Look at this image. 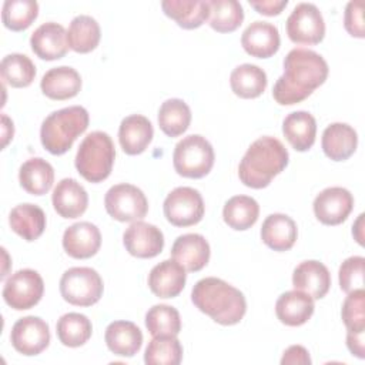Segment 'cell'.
<instances>
[{
	"instance_id": "cell-1",
	"label": "cell",
	"mask_w": 365,
	"mask_h": 365,
	"mask_svg": "<svg viewBox=\"0 0 365 365\" xmlns=\"http://www.w3.org/2000/svg\"><path fill=\"white\" fill-rule=\"evenodd\" d=\"M324 57L308 48H292L284 58V74L272 88L274 100L281 106L301 103L328 77Z\"/></svg>"
},
{
	"instance_id": "cell-2",
	"label": "cell",
	"mask_w": 365,
	"mask_h": 365,
	"mask_svg": "<svg viewBox=\"0 0 365 365\" xmlns=\"http://www.w3.org/2000/svg\"><path fill=\"white\" fill-rule=\"evenodd\" d=\"M191 301L201 312L221 325L238 324L247 311L244 294L215 277L200 279L192 287Z\"/></svg>"
},
{
	"instance_id": "cell-3",
	"label": "cell",
	"mask_w": 365,
	"mask_h": 365,
	"mask_svg": "<svg viewBox=\"0 0 365 365\" xmlns=\"http://www.w3.org/2000/svg\"><path fill=\"white\" fill-rule=\"evenodd\" d=\"M289 154L275 137H261L245 151L238 165L241 182L250 188H264L288 165Z\"/></svg>"
},
{
	"instance_id": "cell-4",
	"label": "cell",
	"mask_w": 365,
	"mask_h": 365,
	"mask_svg": "<svg viewBox=\"0 0 365 365\" xmlns=\"http://www.w3.org/2000/svg\"><path fill=\"white\" fill-rule=\"evenodd\" d=\"M88 113L81 106H70L53 111L41 123L40 140L43 147L54 154L67 153L76 138L88 127Z\"/></svg>"
},
{
	"instance_id": "cell-5",
	"label": "cell",
	"mask_w": 365,
	"mask_h": 365,
	"mask_svg": "<svg viewBox=\"0 0 365 365\" xmlns=\"http://www.w3.org/2000/svg\"><path fill=\"white\" fill-rule=\"evenodd\" d=\"M115 150L111 137L104 131H93L80 143L76 154V168L90 182L106 180L114 164Z\"/></svg>"
},
{
	"instance_id": "cell-6",
	"label": "cell",
	"mask_w": 365,
	"mask_h": 365,
	"mask_svg": "<svg viewBox=\"0 0 365 365\" xmlns=\"http://www.w3.org/2000/svg\"><path fill=\"white\" fill-rule=\"evenodd\" d=\"M214 160L212 145L200 134H191L180 140L173 153L175 171L187 178L205 177L211 171Z\"/></svg>"
},
{
	"instance_id": "cell-7",
	"label": "cell",
	"mask_w": 365,
	"mask_h": 365,
	"mask_svg": "<svg viewBox=\"0 0 365 365\" xmlns=\"http://www.w3.org/2000/svg\"><path fill=\"white\" fill-rule=\"evenodd\" d=\"M103 279L90 267L68 268L60 279V294L71 305L91 307L103 295Z\"/></svg>"
},
{
	"instance_id": "cell-8",
	"label": "cell",
	"mask_w": 365,
	"mask_h": 365,
	"mask_svg": "<svg viewBox=\"0 0 365 365\" xmlns=\"http://www.w3.org/2000/svg\"><path fill=\"white\" fill-rule=\"evenodd\" d=\"M106 211L121 222L141 221L148 211L145 194L135 185L121 182L113 185L104 197Z\"/></svg>"
},
{
	"instance_id": "cell-9",
	"label": "cell",
	"mask_w": 365,
	"mask_h": 365,
	"mask_svg": "<svg viewBox=\"0 0 365 365\" xmlns=\"http://www.w3.org/2000/svg\"><path fill=\"white\" fill-rule=\"evenodd\" d=\"M44 292L41 275L30 268L11 274L3 287V298L16 311L30 309L37 305Z\"/></svg>"
},
{
	"instance_id": "cell-10",
	"label": "cell",
	"mask_w": 365,
	"mask_h": 365,
	"mask_svg": "<svg viewBox=\"0 0 365 365\" xmlns=\"http://www.w3.org/2000/svg\"><path fill=\"white\" fill-rule=\"evenodd\" d=\"M164 215L175 227H190L198 224L204 217V200L198 190L191 187H177L164 200Z\"/></svg>"
},
{
	"instance_id": "cell-11",
	"label": "cell",
	"mask_w": 365,
	"mask_h": 365,
	"mask_svg": "<svg viewBox=\"0 0 365 365\" xmlns=\"http://www.w3.org/2000/svg\"><path fill=\"white\" fill-rule=\"evenodd\" d=\"M287 34L295 44H318L325 36V23L312 3H298L287 19Z\"/></svg>"
},
{
	"instance_id": "cell-12",
	"label": "cell",
	"mask_w": 365,
	"mask_h": 365,
	"mask_svg": "<svg viewBox=\"0 0 365 365\" xmlns=\"http://www.w3.org/2000/svg\"><path fill=\"white\" fill-rule=\"evenodd\" d=\"M10 341L13 348L26 355L33 356L43 352L50 344V329L44 319L40 317L29 315L14 322Z\"/></svg>"
},
{
	"instance_id": "cell-13",
	"label": "cell",
	"mask_w": 365,
	"mask_h": 365,
	"mask_svg": "<svg viewBox=\"0 0 365 365\" xmlns=\"http://www.w3.org/2000/svg\"><path fill=\"white\" fill-rule=\"evenodd\" d=\"M354 208L352 194L342 187H328L314 200V214L325 225L344 222Z\"/></svg>"
},
{
	"instance_id": "cell-14",
	"label": "cell",
	"mask_w": 365,
	"mask_h": 365,
	"mask_svg": "<svg viewBox=\"0 0 365 365\" xmlns=\"http://www.w3.org/2000/svg\"><path fill=\"white\" fill-rule=\"evenodd\" d=\"M123 244L128 254L137 258H154L164 248L161 230L144 221H134L123 234Z\"/></svg>"
},
{
	"instance_id": "cell-15",
	"label": "cell",
	"mask_w": 365,
	"mask_h": 365,
	"mask_svg": "<svg viewBox=\"0 0 365 365\" xmlns=\"http://www.w3.org/2000/svg\"><path fill=\"white\" fill-rule=\"evenodd\" d=\"M30 46L33 53L41 60H58L68 51L67 31L58 23H43L33 31Z\"/></svg>"
},
{
	"instance_id": "cell-16",
	"label": "cell",
	"mask_w": 365,
	"mask_h": 365,
	"mask_svg": "<svg viewBox=\"0 0 365 365\" xmlns=\"http://www.w3.org/2000/svg\"><path fill=\"white\" fill-rule=\"evenodd\" d=\"M210 254L211 250L208 241L201 234L195 232L180 235L171 247L173 259L190 272L202 269L210 261Z\"/></svg>"
},
{
	"instance_id": "cell-17",
	"label": "cell",
	"mask_w": 365,
	"mask_h": 365,
	"mask_svg": "<svg viewBox=\"0 0 365 365\" xmlns=\"http://www.w3.org/2000/svg\"><path fill=\"white\" fill-rule=\"evenodd\" d=\"M101 245V234L97 225L81 221L70 225L63 234L64 251L77 259H86L97 254Z\"/></svg>"
},
{
	"instance_id": "cell-18",
	"label": "cell",
	"mask_w": 365,
	"mask_h": 365,
	"mask_svg": "<svg viewBox=\"0 0 365 365\" xmlns=\"http://www.w3.org/2000/svg\"><path fill=\"white\" fill-rule=\"evenodd\" d=\"M281 44L279 31L277 26L268 21L251 23L241 36V46L244 50L257 58H268L274 56Z\"/></svg>"
},
{
	"instance_id": "cell-19",
	"label": "cell",
	"mask_w": 365,
	"mask_h": 365,
	"mask_svg": "<svg viewBox=\"0 0 365 365\" xmlns=\"http://www.w3.org/2000/svg\"><path fill=\"white\" fill-rule=\"evenodd\" d=\"M185 268L175 259H164L148 274V287L158 298H174L185 287Z\"/></svg>"
},
{
	"instance_id": "cell-20",
	"label": "cell",
	"mask_w": 365,
	"mask_h": 365,
	"mask_svg": "<svg viewBox=\"0 0 365 365\" xmlns=\"http://www.w3.org/2000/svg\"><path fill=\"white\" fill-rule=\"evenodd\" d=\"M51 201L60 217L77 218L86 212L88 205V195L77 180L63 178L54 187Z\"/></svg>"
},
{
	"instance_id": "cell-21",
	"label": "cell",
	"mask_w": 365,
	"mask_h": 365,
	"mask_svg": "<svg viewBox=\"0 0 365 365\" xmlns=\"http://www.w3.org/2000/svg\"><path fill=\"white\" fill-rule=\"evenodd\" d=\"M292 285L295 289L308 294L312 299H321L329 291L331 274L319 261H304L294 269Z\"/></svg>"
},
{
	"instance_id": "cell-22",
	"label": "cell",
	"mask_w": 365,
	"mask_h": 365,
	"mask_svg": "<svg viewBox=\"0 0 365 365\" xmlns=\"http://www.w3.org/2000/svg\"><path fill=\"white\" fill-rule=\"evenodd\" d=\"M154 135L151 121L141 114H131L123 118L118 128V141L123 151L137 155L145 151Z\"/></svg>"
},
{
	"instance_id": "cell-23",
	"label": "cell",
	"mask_w": 365,
	"mask_h": 365,
	"mask_svg": "<svg viewBox=\"0 0 365 365\" xmlns=\"http://www.w3.org/2000/svg\"><path fill=\"white\" fill-rule=\"evenodd\" d=\"M40 88L51 100H68L81 90V77L73 67H54L41 77Z\"/></svg>"
},
{
	"instance_id": "cell-24",
	"label": "cell",
	"mask_w": 365,
	"mask_h": 365,
	"mask_svg": "<svg viewBox=\"0 0 365 365\" xmlns=\"http://www.w3.org/2000/svg\"><path fill=\"white\" fill-rule=\"evenodd\" d=\"M321 145L328 158L344 161L355 153L358 134L349 124L332 123L324 130Z\"/></svg>"
},
{
	"instance_id": "cell-25",
	"label": "cell",
	"mask_w": 365,
	"mask_h": 365,
	"mask_svg": "<svg viewBox=\"0 0 365 365\" xmlns=\"http://www.w3.org/2000/svg\"><path fill=\"white\" fill-rule=\"evenodd\" d=\"M297 237V224L287 214H271L262 222L261 240L268 248L274 251H287L292 248Z\"/></svg>"
},
{
	"instance_id": "cell-26",
	"label": "cell",
	"mask_w": 365,
	"mask_h": 365,
	"mask_svg": "<svg viewBox=\"0 0 365 365\" xmlns=\"http://www.w3.org/2000/svg\"><path fill=\"white\" fill-rule=\"evenodd\" d=\"M314 308V299L298 289L281 294L275 302V314L278 319L288 327H299L305 324L312 317Z\"/></svg>"
},
{
	"instance_id": "cell-27",
	"label": "cell",
	"mask_w": 365,
	"mask_h": 365,
	"mask_svg": "<svg viewBox=\"0 0 365 365\" xmlns=\"http://www.w3.org/2000/svg\"><path fill=\"white\" fill-rule=\"evenodd\" d=\"M107 348L118 356H134L143 345L141 329L130 321H114L106 328Z\"/></svg>"
},
{
	"instance_id": "cell-28",
	"label": "cell",
	"mask_w": 365,
	"mask_h": 365,
	"mask_svg": "<svg viewBox=\"0 0 365 365\" xmlns=\"http://www.w3.org/2000/svg\"><path fill=\"white\" fill-rule=\"evenodd\" d=\"M161 9L165 16L187 30L202 26L210 17V4L204 0H164Z\"/></svg>"
},
{
	"instance_id": "cell-29",
	"label": "cell",
	"mask_w": 365,
	"mask_h": 365,
	"mask_svg": "<svg viewBox=\"0 0 365 365\" xmlns=\"http://www.w3.org/2000/svg\"><path fill=\"white\" fill-rule=\"evenodd\" d=\"M282 133L297 151H308L315 143L317 121L308 111H294L284 118Z\"/></svg>"
},
{
	"instance_id": "cell-30",
	"label": "cell",
	"mask_w": 365,
	"mask_h": 365,
	"mask_svg": "<svg viewBox=\"0 0 365 365\" xmlns=\"http://www.w3.org/2000/svg\"><path fill=\"white\" fill-rule=\"evenodd\" d=\"M9 224L11 230L23 240L34 241L44 232L46 214L36 204H19L10 211Z\"/></svg>"
},
{
	"instance_id": "cell-31",
	"label": "cell",
	"mask_w": 365,
	"mask_h": 365,
	"mask_svg": "<svg viewBox=\"0 0 365 365\" xmlns=\"http://www.w3.org/2000/svg\"><path fill=\"white\" fill-rule=\"evenodd\" d=\"M19 180L23 190L33 195H44L54 182V170L51 164L40 157L24 161L19 171Z\"/></svg>"
},
{
	"instance_id": "cell-32",
	"label": "cell",
	"mask_w": 365,
	"mask_h": 365,
	"mask_svg": "<svg viewBox=\"0 0 365 365\" xmlns=\"http://www.w3.org/2000/svg\"><path fill=\"white\" fill-rule=\"evenodd\" d=\"M267 74L255 64H241L231 71L230 84L235 96L241 98L259 97L267 88Z\"/></svg>"
},
{
	"instance_id": "cell-33",
	"label": "cell",
	"mask_w": 365,
	"mask_h": 365,
	"mask_svg": "<svg viewBox=\"0 0 365 365\" xmlns=\"http://www.w3.org/2000/svg\"><path fill=\"white\" fill-rule=\"evenodd\" d=\"M101 37V30L96 19L87 14L76 16L67 30L68 47L76 53H90L94 50Z\"/></svg>"
},
{
	"instance_id": "cell-34",
	"label": "cell",
	"mask_w": 365,
	"mask_h": 365,
	"mask_svg": "<svg viewBox=\"0 0 365 365\" xmlns=\"http://www.w3.org/2000/svg\"><path fill=\"white\" fill-rule=\"evenodd\" d=\"M259 215L258 202L248 195H234L231 197L222 210V218L225 224L238 231L251 228Z\"/></svg>"
},
{
	"instance_id": "cell-35",
	"label": "cell",
	"mask_w": 365,
	"mask_h": 365,
	"mask_svg": "<svg viewBox=\"0 0 365 365\" xmlns=\"http://www.w3.org/2000/svg\"><path fill=\"white\" fill-rule=\"evenodd\" d=\"M191 123V110L181 98L165 100L158 110V125L168 137H178Z\"/></svg>"
},
{
	"instance_id": "cell-36",
	"label": "cell",
	"mask_w": 365,
	"mask_h": 365,
	"mask_svg": "<svg viewBox=\"0 0 365 365\" xmlns=\"http://www.w3.org/2000/svg\"><path fill=\"white\" fill-rule=\"evenodd\" d=\"M58 341L70 348L84 345L93 332L91 321L78 312H68L60 317L56 325Z\"/></svg>"
},
{
	"instance_id": "cell-37",
	"label": "cell",
	"mask_w": 365,
	"mask_h": 365,
	"mask_svg": "<svg viewBox=\"0 0 365 365\" xmlns=\"http://www.w3.org/2000/svg\"><path fill=\"white\" fill-rule=\"evenodd\" d=\"M0 74L4 83L21 88L33 83L36 77V66L26 54L11 53L3 57L0 63Z\"/></svg>"
},
{
	"instance_id": "cell-38",
	"label": "cell",
	"mask_w": 365,
	"mask_h": 365,
	"mask_svg": "<svg viewBox=\"0 0 365 365\" xmlns=\"http://www.w3.org/2000/svg\"><path fill=\"white\" fill-rule=\"evenodd\" d=\"M210 26L218 33L237 30L244 20V10L237 0H210Z\"/></svg>"
},
{
	"instance_id": "cell-39",
	"label": "cell",
	"mask_w": 365,
	"mask_h": 365,
	"mask_svg": "<svg viewBox=\"0 0 365 365\" xmlns=\"http://www.w3.org/2000/svg\"><path fill=\"white\" fill-rule=\"evenodd\" d=\"M182 359V346L175 335L154 336L144 354L147 365H178Z\"/></svg>"
},
{
	"instance_id": "cell-40",
	"label": "cell",
	"mask_w": 365,
	"mask_h": 365,
	"mask_svg": "<svg viewBox=\"0 0 365 365\" xmlns=\"http://www.w3.org/2000/svg\"><path fill=\"white\" fill-rule=\"evenodd\" d=\"M145 327L153 336L178 335L181 331L180 312L165 304L153 305L145 314Z\"/></svg>"
},
{
	"instance_id": "cell-41",
	"label": "cell",
	"mask_w": 365,
	"mask_h": 365,
	"mask_svg": "<svg viewBox=\"0 0 365 365\" xmlns=\"http://www.w3.org/2000/svg\"><path fill=\"white\" fill-rule=\"evenodd\" d=\"M38 4L34 0H6L1 10L3 24L13 30L21 31L30 27L37 19Z\"/></svg>"
},
{
	"instance_id": "cell-42",
	"label": "cell",
	"mask_w": 365,
	"mask_h": 365,
	"mask_svg": "<svg viewBox=\"0 0 365 365\" xmlns=\"http://www.w3.org/2000/svg\"><path fill=\"white\" fill-rule=\"evenodd\" d=\"M342 321L348 331H365V291L364 288L348 292L342 304Z\"/></svg>"
},
{
	"instance_id": "cell-43",
	"label": "cell",
	"mask_w": 365,
	"mask_h": 365,
	"mask_svg": "<svg viewBox=\"0 0 365 365\" xmlns=\"http://www.w3.org/2000/svg\"><path fill=\"white\" fill-rule=\"evenodd\" d=\"M364 269L365 258L361 255H354L346 258L339 267V287L344 292H351L364 288Z\"/></svg>"
},
{
	"instance_id": "cell-44",
	"label": "cell",
	"mask_w": 365,
	"mask_h": 365,
	"mask_svg": "<svg viewBox=\"0 0 365 365\" xmlns=\"http://www.w3.org/2000/svg\"><path fill=\"white\" fill-rule=\"evenodd\" d=\"M362 1H349L345 7L344 14V26L345 30L352 36L358 38H364L365 30H364V16H362Z\"/></svg>"
},
{
	"instance_id": "cell-45",
	"label": "cell",
	"mask_w": 365,
	"mask_h": 365,
	"mask_svg": "<svg viewBox=\"0 0 365 365\" xmlns=\"http://www.w3.org/2000/svg\"><path fill=\"white\" fill-rule=\"evenodd\" d=\"M282 365H309L311 358L308 351L302 345H291L284 351V355L281 358Z\"/></svg>"
},
{
	"instance_id": "cell-46",
	"label": "cell",
	"mask_w": 365,
	"mask_h": 365,
	"mask_svg": "<svg viewBox=\"0 0 365 365\" xmlns=\"http://www.w3.org/2000/svg\"><path fill=\"white\" fill-rule=\"evenodd\" d=\"M287 4L288 0H250V6L264 16H277Z\"/></svg>"
},
{
	"instance_id": "cell-47",
	"label": "cell",
	"mask_w": 365,
	"mask_h": 365,
	"mask_svg": "<svg viewBox=\"0 0 365 365\" xmlns=\"http://www.w3.org/2000/svg\"><path fill=\"white\" fill-rule=\"evenodd\" d=\"M364 332H352L348 331L346 332V346L351 351L352 355L358 356L359 359L365 358V344H364Z\"/></svg>"
},
{
	"instance_id": "cell-48",
	"label": "cell",
	"mask_w": 365,
	"mask_h": 365,
	"mask_svg": "<svg viewBox=\"0 0 365 365\" xmlns=\"http://www.w3.org/2000/svg\"><path fill=\"white\" fill-rule=\"evenodd\" d=\"M1 121H3V147H6L9 140L13 138L14 127H13V121L6 114L1 115Z\"/></svg>"
},
{
	"instance_id": "cell-49",
	"label": "cell",
	"mask_w": 365,
	"mask_h": 365,
	"mask_svg": "<svg viewBox=\"0 0 365 365\" xmlns=\"http://www.w3.org/2000/svg\"><path fill=\"white\" fill-rule=\"evenodd\" d=\"M362 222H364V214H359L356 222L354 224V228H352V234L354 237L356 238V241L362 245L364 244V234H362Z\"/></svg>"
}]
</instances>
